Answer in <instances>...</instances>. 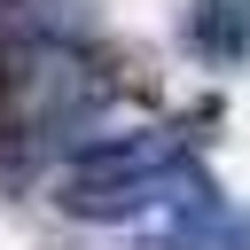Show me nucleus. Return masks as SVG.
I'll list each match as a JSON object with an SVG mask.
<instances>
[{
    "mask_svg": "<svg viewBox=\"0 0 250 250\" xmlns=\"http://www.w3.org/2000/svg\"><path fill=\"white\" fill-rule=\"evenodd\" d=\"M188 39H195L203 62H242L250 55V0H195Z\"/></svg>",
    "mask_w": 250,
    "mask_h": 250,
    "instance_id": "1",
    "label": "nucleus"
}]
</instances>
